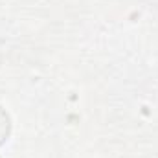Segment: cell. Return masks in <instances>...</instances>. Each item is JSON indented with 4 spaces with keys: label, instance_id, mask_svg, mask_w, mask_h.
<instances>
[{
    "label": "cell",
    "instance_id": "6da1fadb",
    "mask_svg": "<svg viewBox=\"0 0 158 158\" xmlns=\"http://www.w3.org/2000/svg\"><path fill=\"white\" fill-rule=\"evenodd\" d=\"M13 131V123H11V116L7 114V110L4 107H0V147L9 140Z\"/></svg>",
    "mask_w": 158,
    "mask_h": 158
}]
</instances>
